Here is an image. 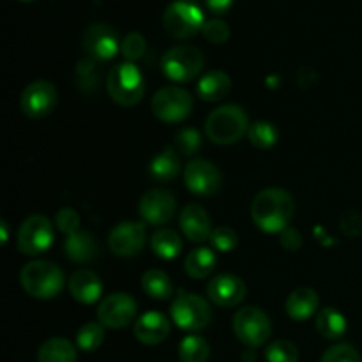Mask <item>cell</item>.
Here are the masks:
<instances>
[{
	"instance_id": "cell-25",
	"label": "cell",
	"mask_w": 362,
	"mask_h": 362,
	"mask_svg": "<svg viewBox=\"0 0 362 362\" xmlns=\"http://www.w3.org/2000/svg\"><path fill=\"white\" fill-rule=\"evenodd\" d=\"M216 267V255L209 247H197L191 253H187L184 260V269L187 276L193 279H205L211 276Z\"/></svg>"
},
{
	"instance_id": "cell-42",
	"label": "cell",
	"mask_w": 362,
	"mask_h": 362,
	"mask_svg": "<svg viewBox=\"0 0 362 362\" xmlns=\"http://www.w3.org/2000/svg\"><path fill=\"white\" fill-rule=\"evenodd\" d=\"M281 246L285 247L286 251H297L300 246H303V235L300 232H297L296 228L288 226L281 232V239H279Z\"/></svg>"
},
{
	"instance_id": "cell-17",
	"label": "cell",
	"mask_w": 362,
	"mask_h": 362,
	"mask_svg": "<svg viewBox=\"0 0 362 362\" xmlns=\"http://www.w3.org/2000/svg\"><path fill=\"white\" fill-rule=\"evenodd\" d=\"M207 296L216 306L233 308L243 303L244 297H246V285L239 276H216L207 285Z\"/></svg>"
},
{
	"instance_id": "cell-5",
	"label": "cell",
	"mask_w": 362,
	"mask_h": 362,
	"mask_svg": "<svg viewBox=\"0 0 362 362\" xmlns=\"http://www.w3.org/2000/svg\"><path fill=\"white\" fill-rule=\"evenodd\" d=\"M205 66V57L202 49L191 45L173 46L163 55L161 69L168 80L175 83H186L194 80Z\"/></svg>"
},
{
	"instance_id": "cell-13",
	"label": "cell",
	"mask_w": 362,
	"mask_h": 362,
	"mask_svg": "<svg viewBox=\"0 0 362 362\" xmlns=\"http://www.w3.org/2000/svg\"><path fill=\"white\" fill-rule=\"evenodd\" d=\"M184 182L191 193L198 197H211L221 187L223 177L218 166L205 159H193L184 168Z\"/></svg>"
},
{
	"instance_id": "cell-15",
	"label": "cell",
	"mask_w": 362,
	"mask_h": 362,
	"mask_svg": "<svg viewBox=\"0 0 362 362\" xmlns=\"http://www.w3.org/2000/svg\"><path fill=\"white\" fill-rule=\"evenodd\" d=\"M119 35L110 25L92 23L83 34V48L94 60H110L120 49Z\"/></svg>"
},
{
	"instance_id": "cell-7",
	"label": "cell",
	"mask_w": 362,
	"mask_h": 362,
	"mask_svg": "<svg viewBox=\"0 0 362 362\" xmlns=\"http://www.w3.org/2000/svg\"><path fill=\"white\" fill-rule=\"evenodd\" d=\"M271 318L260 308H243L233 317V332L250 349L265 345L271 338Z\"/></svg>"
},
{
	"instance_id": "cell-21",
	"label": "cell",
	"mask_w": 362,
	"mask_h": 362,
	"mask_svg": "<svg viewBox=\"0 0 362 362\" xmlns=\"http://www.w3.org/2000/svg\"><path fill=\"white\" fill-rule=\"evenodd\" d=\"M318 304H320V299H318V293L315 290L297 288L288 296L285 308L292 320L304 322L317 313Z\"/></svg>"
},
{
	"instance_id": "cell-12",
	"label": "cell",
	"mask_w": 362,
	"mask_h": 362,
	"mask_svg": "<svg viewBox=\"0 0 362 362\" xmlns=\"http://www.w3.org/2000/svg\"><path fill=\"white\" fill-rule=\"evenodd\" d=\"M136 300L129 293H112L99 303V324L110 329L127 327L136 318Z\"/></svg>"
},
{
	"instance_id": "cell-4",
	"label": "cell",
	"mask_w": 362,
	"mask_h": 362,
	"mask_svg": "<svg viewBox=\"0 0 362 362\" xmlns=\"http://www.w3.org/2000/svg\"><path fill=\"white\" fill-rule=\"evenodd\" d=\"M108 94L117 105L134 106L141 101L145 92L144 74L133 62H122L113 67L106 78Z\"/></svg>"
},
{
	"instance_id": "cell-30",
	"label": "cell",
	"mask_w": 362,
	"mask_h": 362,
	"mask_svg": "<svg viewBox=\"0 0 362 362\" xmlns=\"http://www.w3.org/2000/svg\"><path fill=\"white\" fill-rule=\"evenodd\" d=\"M211 346L200 336H187L179 345V357L182 362H207Z\"/></svg>"
},
{
	"instance_id": "cell-37",
	"label": "cell",
	"mask_w": 362,
	"mask_h": 362,
	"mask_svg": "<svg viewBox=\"0 0 362 362\" xmlns=\"http://www.w3.org/2000/svg\"><path fill=\"white\" fill-rule=\"evenodd\" d=\"M211 243L216 251L228 253V251H233L237 247V244H239V235H237L235 230L230 228V226H218V228L212 230Z\"/></svg>"
},
{
	"instance_id": "cell-23",
	"label": "cell",
	"mask_w": 362,
	"mask_h": 362,
	"mask_svg": "<svg viewBox=\"0 0 362 362\" xmlns=\"http://www.w3.org/2000/svg\"><path fill=\"white\" fill-rule=\"evenodd\" d=\"M232 90V80L223 71H209L200 78L197 85V92L204 101H221Z\"/></svg>"
},
{
	"instance_id": "cell-10",
	"label": "cell",
	"mask_w": 362,
	"mask_h": 362,
	"mask_svg": "<svg viewBox=\"0 0 362 362\" xmlns=\"http://www.w3.org/2000/svg\"><path fill=\"white\" fill-rule=\"evenodd\" d=\"M53 243V225L48 218L34 214L21 223L18 230V250L28 257L45 253Z\"/></svg>"
},
{
	"instance_id": "cell-34",
	"label": "cell",
	"mask_w": 362,
	"mask_h": 362,
	"mask_svg": "<svg viewBox=\"0 0 362 362\" xmlns=\"http://www.w3.org/2000/svg\"><path fill=\"white\" fill-rule=\"evenodd\" d=\"M267 362H297L299 361V350L288 339H276L269 343L265 350Z\"/></svg>"
},
{
	"instance_id": "cell-3",
	"label": "cell",
	"mask_w": 362,
	"mask_h": 362,
	"mask_svg": "<svg viewBox=\"0 0 362 362\" xmlns=\"http://www.w3.org/2000/svg\"><path fill=\"white\" fill-rule=\"evenodd\" d=\"M20 283L34 299H53L62 290L64 274L52 262L34 260L21 269Z\"/></svg>"
},
{
	"instance_id": "cell-43",
	"label": "cell",
	"mask_w": 362,
	"mask_h": 362,
	"mask_svg": "<svg viewBox=\"0 0 362 362\" xmlns=\"http://www.w3.org/2000/svg\"><path fill=\"white\" fill-rule=\"evenodd\" d=\"M317 80H318L317 71L311 69V67H303V69L299 71V74H297V81H299V85L303 88L313 87V85L317 83Z\"/></svg>"
},
{
	"instance_id": "cell-6",
	"label": "cell",
	"mask_w": 362,
	"mask_h": 362,
	"mask_svg": "<svg viewBox=\"0 0 362 362\" xmlns=\"http://www.w3.org/2000/svg\"><path fill=\"white\" fill-rule=\"evenodd\" d=\"M172 320L184 331H202L211 324L212 311L207 300L197 293L180 292L172 303Z\"/></svg>"
},
{
	"instance_id": "cell-14",
	"label": "cell",
	"mask_w": 362,
	"mask_h": 362,
	"mask_svg": "<svg viewBox=\"0 0 362 362\" xmlns=\"http://www.w3.org/2000/svg\"><path fill=\"white\" fill-rule=\"evenodd\" d=\"M145 240H147V230H145L144 223L140 221L119 223L108 235L110 250L117 257L124 258L136 257L144 250Z\"/></svg>"
},
{
	"instance_id": "cell-27",
	"label": "cell",
	"mask_w": 362,
	"mask_h": 362,
	"mask_svg": "<svg viewBox=\"0 0 362 362\" xmlns=\"http://www.w3.org/2000/svg\"><path fill=\"white\" fill-rule=\"evenodd\" d=\"M151 247L159 258H163V260H172V258L179 257L180 251H182V239L173 230L161 228L152 233Z\"/></svg>"
},
{
	"instance_id": "cell-45",
	"label": "cell",
	"mask_w": 362,
	"mask_h": 362,
	"mask_svg": "<svg viewBox=\"0 0 362 362\" xmlns=\"http://www.w3.org/2000/svg\"><path fill=\"white\" fill-rule=\"evenodd\" d=\"M23 2H30V0H23Z\"/></svg>"
},
{
	"instance_id": "cell-28",
	"label": "cell",
	"mask_w": 362,
	"mask_h": 362,
	"mask_svg": "<svg viewBox=\"0 0 362 362\" xmlns=\"http://www.w3.org/2000/svg\"><path fill=\"white\" fill-rule=\"evenodd\" d=\"M141 288L148 297L158 300L170 299L173 293L172 279L166 272L159 271V269H151L141 276Z\"/></svg>"
},
{
	"instance_id": "cell-8",
	"label": "cell",
	"mask_w": 362,
	"mask_h": 362,
	"mask_svg": "<svg viewBox=\"0 0 362 362\" xmlns=\"http://www.w3.org/2000/svg\"><path fill=\"white\" fill-rule=\"evenodd\" d=\"M163 23L166 32L177 39L191 37L200 28H204V13L191 0H175L166 7L163 14Z\"/></svg>"
},
{
	"instance_id": "cell-19",
	"label": "cell",
	"mask_w": 362,
	"mask_h": 362,
	"mask_svg": "<svg viewBox=\"0 0 362 362\" xmlns=\"http://www.w3.org/2000/svg\"><path fill=\"white\" fill-rule=\"evenodd\" d=\"M170 334L168 318L158 311H147L138 317L134 324V336L144 345H159Z\"/></svg>"
},
{
	"instance_id": "cell-18",
	"label": "cell",
	"mask_w": 362,
	"mask_h": 362,
	"mask_svg": "<svg viewBox=\"0 0 362 362\" xmlns=\"http://www.w3.org/2000/svg\"><path fill=\"white\" fill-rule=\"evenodd\" d=\"M180 230L191 243H204L211 239L212 223L204 207L197 204H189L180 212Z\"/></svg>"
},
{
	"instance_id": "cell-41",
	"label": "cell",
	"mask_w": 362,
	"mask_h": 362,
	"mask_svg": "<svg viewBox=\"0 0 362 362\" xmlns=\"http://www.w3.org/2000/svg\"><path fill=\"white\" fill-rule=\"evenodd\" d=\"M339 226H341L343 233H346V235H359L362 232V218L354 211L345 212L339 218Z\"/></svg>"
},
{
	"instance_id": "cell-26",
	"label": "cell",
	"mask_w": 362,
	"mask_h": 362,
	"mask_svg": "<svg viewBox=\"0 0 362 362\" xmlns=\"http://www.w3.org/2000/svg\"><path fill=\"white\" fill-rule=\"evenodd\" d=\"M152 179L159 180V182H168V180L175 179L180 172V159L173 148H165L159 152L148 166Z\"/></svg>"
},
{
	"instance_id": "cell-24",
	"label": "cell",
	"mask_w": 362,
	"mask_h": 362,
	"mask_svg": "<svg viewBox=\"0 0 362 362\" xmlns=\"http://www.w3.org/2000/svg\"><path fill=\"white\" fill-rule=\"evenodd\" d=\"M76 349L66 338H49L39 346L37 362H76Z\"/></svg>"
},
{
	"instance_id": "cell-22",
	"label": "cell",
	"mask_w": 362,
	"mask_h": 362,
	"mask_svg": "<svg viewBox=\"0 0 362 362\" xmlns=\"http://www.w3.org/2000/svg\"><path fill=\"white\" fill-rule=\"evenodd\" d=\"M64 250H66L67 258L76 264H88L95 260L99 255L98 243L88 232H76L67 237Z\"/></svg>"
},
{
	"instance_id": "cell-16",
	"label": "cell",
	"mask_w": 362,
	"mask_h": 362,
	"mask_svg": "<svg viewBox=\"0 0 362 362\" xmlns=\"http://www.w3.org/2000/svg\"><path fill=\"white\" fill-rule=\"evenodd\" d=\"M140 216L151 225H165L175 214L177 202L170 191L166 189H151L141 197Z\"/></svg>"
},
{
	"instance_id": "cell-36",
	"label": "cell",
	"mask_w": 362,
	"mask_h": 362,
	"mask_svg": "<svg viewBox=\"0 0 362 362\" xmlns=\"http://www.w3.org/2000/svg\"><path fill=\"white\" fill-rule=\"evenodd\" d=\"M177 151L184 156H194L202 147V136L193 127H184L175 136Z\"/></svg>"
},
{
	"instance_id": "cell-32",
	"label": "cell",
	"mask_w": 362,
	"mask_h": 362,
	"mask_svg": "<svg viewBox=\"0 0 362 362\" xmlns=\"http://www.w3.org/2000/svg\"><path fill=\"white\" fill-rule=\"evenodd\" d=\"M99 73L95 67V60L87 57L81 59L76 66V85L83 94H92L99 87Z\"/></svg>"
},
{
	"instance_id": "cell-9",
	"label": "cell",
	"mask_w": 362,
	"mask_h": 362,
	"mask_svg": "<svg viewBox=\"0 0 362 362\" xmlns=\"http://www.w3.org/2000/svg\"><path fill=\"white\" fill-rule=\"evenodd\" d=\"M193 110V98L182 87H163L152 98V112L159 120L168 124L182 122Z\"/></svg>"
},
{
	"instance_id": "cell-44",
	"label": "cell",
	"mask_w": 362,
	"mask_h": 362,
	"mask_svg": "<svg viewBox=\"0 0 362 362\" xmlns=\"http://www.w3.org/2000/svg\"><path fill=\"white\" fill-rule=\"evenodd\" d=\"M209 6V9L216 11V13H223V11L228 9L233 4V0H205Z\"/></svg>"
},
{
	"instance_id": "cell-31",
	"label": "cell",
	"mask_w": 362,
	"mask_h": 362,
	"mask_svg": "<svg viewBox=\"0 0 362 362\" xmlns=\"http://www.w3.org/2000/svg\"><path fill=\"white\" fill-rule=\"evenodd\" d=\"M247 138H250L251 145L265 151V148L274 147L276 141H278L279 138V131L274 124L265 122V120H258V122L250 126V129H247Z\"/></svg>"
},
{
	"instance_id": "cell-38",
	"label": "cell",
	"mask_w": 362,
	"mask_h": 362,
	"mask_svg": "<svg viewBox=\"0 0 362 362\" xmlns=\"http://www.w3.org/2000/svg\"><path fill=\"white\" fill-rule=\"evenodd\" d=\"M202 32H204V37L207 39L209 42H214V45H223V42L228 41L230 37L228 23H225V21L219 20V18L205 21Z\"/></svg>"
},
{
	"instance_id": "cell-2",
	"label": "cell",
	"mask_w": 362,
	"mask_h": 362,
	"mask_svg": "<svg viewBox=\"0 0 362 362\" xmlns=\"http://www.w3.org/2000/svg\"><path fill=\"white\" fill-rule=\"evenodd\" d=\"M250 129L246 112L237 105L216 108L205 120V133L209 140L218 145H232L239 141Z\"/></svg>"
},
{
	"instance_id": "cell-11",
	"label": "cell",
	"mask_w": 362,
	"mask_h": 362,
	"mask_svg": "<svg viewBox=\"0 0 362 362\" xmlns=\"http://www.w3.org/2000/svg\"><path fill=\"white\" fill-rule=\"evenodd\" d=\"M59 101V92L55 85L48 80H35L23 88L20 98L21 112L30 119L46 117Z\"/></svg>"
},
{
	"instance_id": "cell-39",
	"label": "cell",
	"mask_w": 362,
	"mask_h": 362,
	"mask_svg": "<svg viewBox=\"0 0 362 362\" xmlns=\"http://www.w3.org/2000/svg\"><path fill=\"white\" fill-rule=\"evenodd\" d=\"M320 362H361V356L352 345H349V343H339V345L331 346L322 356Z\"/></svg>"
},
{
	"instance_id": "cell-1",
	"label": "cell",
	"mask_w": 362,
	"mask_h": 362,
	"mask_svg": "<svg viewBox=\"0 0 362 362\" xmlns=\"http://www.w3.org/2000/svg\"><path fill=\"white\" fill-rule=\"evenodd\" d=\"M296 212L292 194L279 187L260 191L251 204V218L255 225L267 233H281L288 228Z\"/></svg>"
},
{
	"instance_id": "cell-33",
	"label": "cell",
	"mask_w": 362,
	"mask_h": 362,
	"mask_svg": "<svg viewBox=\"0 0 362 362\" xmlns=\"http://www.w3.org/2000/svg\"><path fill=\"white\" fill-rule=\"evenodd\" d=\"M103 339H105V325L98 324V322H88V324H85L78 331L76 336L78 346L83 352H94V350H98L103 345Z\"/></svg>"
},
{
	"instance_id": "cell-40",
	"label": "cell",
	"mask_w": 362,
	"mask_h": 362,
	"mask_svg": "<svg viewBox=\"0 0 362 362\" xmlns=\"http://www.w3.org/2000/svg\"><path fill=\"white\" fill-rule=\"evenodd\" d=\"M55 223H57V228H59L62 233H66L67 237L80 232V216H78V212L74 211V209H69V207L60 209V211L57 212Z\"/></svg>"
},
{
	"instance_id": "cell-35",
	"label": "cell",
	"mask_w": 362,
	"mask_h": 362,
	"mask_svg": "<svg viewBox=\"0 0 362 362\" xmlns=\"http://www.w3.org/2000/svg\"><path fill=\"white\" fill-rule=\"evenodd\" d=\"M145 48H147V42L140 32H129L120 42V52L126 57V62H134V60L141 59Z\"/></svg>"
},
{
	"instance_id": "cell-20",
	"label": "cell",
	"mask_w": 362,
	"mask_h": 362,
	"mask_svg": "<svg viewBox=\"0 0 362 362\" xmlns=\"http://www.w3.org/2000/svg\"><path fill=\"white\" fill-rule=\"evenodd\" d=\"M69 292L78 303L81 304H92L99 300L103 293L101 279L95 272L87 271V269H80L74 272L69 279Z\"/></svg>"
},
{
	"instance_id": "cell-29",
	"label": "cell",
	"mask_w": 362,
	"mask_h": 362,
	"mask_svg": "<svg viewBox=\"0 0 362 362\" xmlns=\"http://www.w3.org/2000/svg\"><path fill=\"white\" fill-rule=\"evenodd\" d=\"M317 331L325 339H339L346 332V320L334 308H324L317 315Z\"/></svg>"
}]
</instances>
